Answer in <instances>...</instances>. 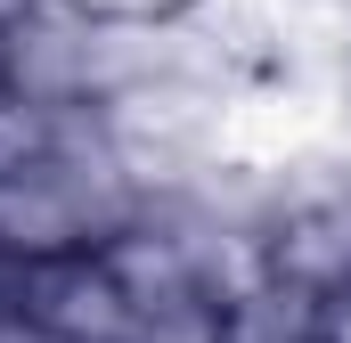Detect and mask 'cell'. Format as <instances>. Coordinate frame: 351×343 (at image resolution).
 <instances>
[{"label": "cell", "instance_id": "cell-10", "mask_svg": "<svg viewBox=\"0 0 351 343\" xmlns=\"http://www.w3.org/2000/svg\"><path fill=\"white\" fill-rule=\"evenodd\" d=\"M0 90H8V33H0Z\"/></svg>", "mask_w": 351, "mask_h": 343}, {"label": "cell", "instance_id": "cell-9", "mask_svg": "<svg viewBox=\"0 0 351 343\" xmlns=\"http://www.w3.org/2000/svg\"><path fill=\"white\" fill-rule=\"evenodd\" d=\"M33 8H49V0H0V33H16V25H25Z\"/></svg>", "mask_w": 351, "mask_h": 343}, {"label": "cell", "instance_id": "cell-3", "mask_svg": "<svg viewBox=\"0 0 351 343\" xmlns=\"http://www.w3.org/2000/svg\"><path fill=\"white\" fill-rule=\"evenodd\" d=\"M0 311L49 343H131V319H139L106 254H58L33 270H8Z\"/></svg>", "mask_w": 351, "mask_h": 343}, {"label": "cell", "instance_id": "cell-1", "mask_svg": "<svg viewBox=\"0 0 351 343\" xmlns=\"http://www.w3.org/2000/svg\"><path fill=\"white\" fill-rule=\"evenodd\" d=\"M139 213V180L123 172L98 115H66L58 139L25 172L0 180V270H33L58 254H98Z\"/></svg>", "mask_w": 351, "mask_h": 343}, {"label": "cell", "instance_id": "cell-7", "mask_svg": "<svg viewBox=\"0 0 351 343\" xmlns=\"http://www.w3.org/2000/svg\"><path fill=\"white\" fill-rule=\"evenodd\" d=\"M319 98H327V139H343V147H351V33L335 41V58H327Z\"/></svg>", "mask_w": 351, "mask_h": 343}, {"label": "cell", "instance_id": "cell-8", "mask_svg": "<svg viewBox=\"0 0 351 343\" xmlns=\"http://www.w3.org/2000/svg\"><path fill=\"white\" fill-rule=\"evenodd\" d=\"M319 343H351V286L319 303Z\"/></svg>", "mask_w": 351, "mask_h": 343}, {"label": "cell", "instance_id": "cell-5", "mask_svg": "<svg viewBox=\"0 0 351 343\" xmlns=\"http://www.w3.org/2000/svg\"><path fill=\"white\" fill-rule=\"evenodd\" d=\"M131 343H229V303L221 294H172L131 319Z\"/></svg>", "mask_w": 351, "mask_h": 343}, {"label": "cell", "instance_id": "cell-6", "mask_svg": "<svg viewBox=\"0 0 351 343\" xmlns=\"http://www.w3.org/2000/svg\"><path fill=\"white\" fill-rule=\"evenodd\" d=\"M58 8H74L90 25H114V33H147V25H188V16H204L213 0H58Z\"/></svg>", "mask_w": 351, "mask_h": 343}, {"label": "cell", "instance_id": "cell-2", "mask_svg": "<svg viewBox=\"0 0 351 343\" xmlns=\"http://www.w3.org/2000/svg\"><path fill=\"white\" fill-rule=\"evenodd\" d=\"M254 278L302 286V294H343L351 286V147L343 139H302L254 156Z\"/></svg>", "mask_w": 351, "mask_h": 343}, {"label": "cell", "instance_id": "cell-4", "mask_svg": "<svg viewBox=\"0 0 351 343\" xmlns=\"http://www.w3.org/2000/svg\"><path fill=\"white\" fill-rule=\"evenodd\" d=\"M229 343H319V294L278 286V278H245L229 294Z\"/></svg>", "mask_w": 351, "mask_h": 343}]
</instances>
